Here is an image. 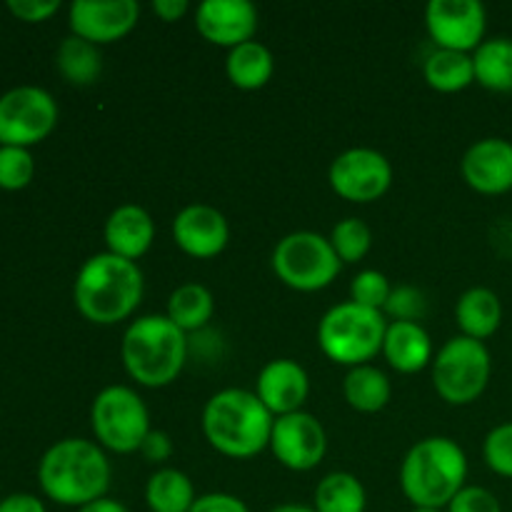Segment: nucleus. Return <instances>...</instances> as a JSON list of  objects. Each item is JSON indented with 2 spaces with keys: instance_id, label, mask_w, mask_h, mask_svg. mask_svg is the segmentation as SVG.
I'll use <instances>...</instances> for the list:
<instances>
[{
  "instance_id": "1",
  "label": "nucleus",
  "mask_w": 512,
  "mask_h": 512,
  "mask_svg": "<svg viewBox=\"0 0 512 512\" xmlns=\"http://www.w3.org/2000/svg\"><path fill=\"white\" fill-rule=\"evenodd\" d=\"M143 270L133 260L98 253L80 265L75 275V308L88 323L118 325L138 310L143 300Z\"/></svg>"
},
{
  "instance_id": "2",
  "label": "nucleus",
  "mask_w": 512,
  "mask_h": 512,
  "mask_svg": "<svg viewBox=\"0 0 512 512\" xmlns=\"http://www.w3.org/2000/svg\"><path fill=\"white\" fill-rule=\"evenodd\" d=\"M110 475L113 470L105 450L85 438L58 440L45 450L38 465L43 493L53 503L78 510L108 495Z\"/></svg>"
},
{
  "instance_id": "3",
  "label": "nucleus",
  "mask_w": 512,
  "mask_h": 512,
  "mask_svg": "<svg viewBox=\"0 0 512 512\" xmlns=\"http://www.w3.org/2000/svg\"><path fill=\"white\" fill-rule=\"evenodd\" d=\"M273 413L255 390L225 388L210 395L203 408V435L213 450L233 460H248L270 448Z\"/></svg>"
},
{
  "instance_id": "4",
  "label": "nucleus",
  "mask_w": 512,
  "mask_h": 512,
  "mask_svg": "<svg viewBox=\"0 0 512 512\" xmlns=\"http://www.w3.org/2000/svg\"><path fill=\"white\" fill-rule=\"evenodd\" d=\"M468 455L445 435L418 440L400 463V490L413 508L445 510L465 488Z\"/></svg>"
},
{
  "instance_id": "5",
  "label": "nucleus",
  "mask_w": 512,
  "mask_h": 512,
  "mask_svg": "<svg viewBox=\"0 0 512 512\" xmlns=\"http://www.w3.org/2000/svg\"><path fill=\"white\" fill-rule=\"evenodd\" d=\"M120 360L125 373L143 388H168L188 360V333L168 315H143L125 328Z\"/></svg>"
},
{
  "instance_id": "6",
  "label": "nucleus",
  "mask_w": 512,
  "mask_h": 512,
  "mask_svg": "<svg viewBox=\"0 0 512 512\" xmlns=\"http://www.w3.org/2000/svg\"><path fill=\"white\" fill-rule=\"evenodd\" d=\"M388 320L380 310L363 308L353 300L333 305L318 323V345L335 365H368L383 353Z\"/></svg>"
},
{
  "instance_id": "7",
  "label": "nucleus",
  "mask_w": 512,
  "mask_h": 512,
  "mask_svg": "<svg viewBox=\"0 0 512 512\" xmlns=\"http://www.w3.org/2000/svg\"><path fill=\"white\" fill-rule=\"evenodd\" d=\"M90 428L100 448L118 455L140 453V445L153 430L148 405L128 385H108L95 395Z\"/></svg>"
},
{
  "instance_id": "8",
  "label": "nucleus",
  "mask_w": 512,
  "mask_h": 512,
  "mask_svg": "<svg viewBox=\"0 0 512 512\" xmlns=\"http://www.w3.org/2000/svg\"><path fill=\"white\" fill-rule=\"evenodd\" d=\"M343 263L330 238L313 230H295L278 240L273 250V273L283 285L298 293H318L333 285Z\"/></svg>"
},
{
  "instance_id": "9",
  "label": "nucleus",
  "mask_w": 512,
  "mask_h": 512,
  "mask_svg": "<svg viewBox=\"0 0 512 512\" xmlns=\"http://www.w3.org/2000/svg\"><path fill=\"white\" fill-rule=\"evenodd\" d=\"M493 375V358L480 340L455 335L433 358V388L448 405L475 403Z\"/></svg>"
},
{
  "instance_id": "10",
  "label": "nucleus",
  "mask_w": 512,
  "mask_h": 512,
  "mask_svg": "<svg viewBox=\"0 0 512 512\" xmlns=\"http://www.w3.org/2000/svg\"><path fill=\"white\" fill-rule=\"evenodd\" d=\"M58 103L38 85H20L0 98V145L30 148L53 133Z\"/></svg>"
},
{
  "instance_id": "11",
  "label": "nucleus",
  "mask_w": 512,
  "mask_h": 512,
  "mask_svg": "<svg viewBox=\"0 0 512 512\" xmlns=\"http://www.w3.org/2000/svg\"><path fill=\"white\" fill-rule=\"evenodd\" d=\"M328 183L348 203H373L393 185V165L380 150L350 148L330 163Z\"/></svg>"
},
{
  "instance_id": "12",
  "label": "nucleus",
  "mask_w": 512,
  "mask_h": 512,
  "mask_svg": "<svg viewBox=\"0 0 512 512\" xmlns=\"http://www.w3.org/2000/svg\"><path fill=\"white\" fill-rule=\"evenodd\" d=\"M425 28L435 48L473 55L485 40L488 13L480 0H430Z\"/></svg>"
},
{
  "instance_id": "13",
  "label": "nucleus",
  "mask_w": 512,
  "mask_h": 512,
  "mask_svg": "<svg viewBox=\"0 0 512 512\" xmlns=\"http://www.w3.org/2000/svg\"><path fill=\"white\" fill-rule=\"evenodd\" d=\"M270 450L283 468L293 473H310L328 453V433L313 413L298 410L275 418Z\"/></svg>"
},
{
  "instance_id": "14",
  "label": "nucleus",
  "mask_w": 512,
  "mask_h": 512,
  "mask_svg": "<svg viewBox=\"0 0 512 512\" xmlns=\"http://www.w3.org/2000/svg\"><path fill=\"white\" fill-rule=\"evenodd\" d=\"M135 0H75L68 10L70 30L93 45H110L130 35L138 25Z\"/></svg>"
},
{
  "instance_id": "15",
  "label": "nucleus",
  "mask_w": 512,
  "mask_h": 512,
  "mask_svg": "<svg viewBox=\"0 0 512 512\" xmlns=\"http://www.w3.org/2000/svg\"><path fill=\"white\" fill-rule=\"evenodd\" d=\"M258 8L250 0H203L195 10V28L218 48H238L255 40L258 33Z\"/></svg>"
},
{
  "instance_id": "16",
  "label": "nucleus",
  "mask_w": 512,
  "mask_h": 512,
  "mask_svg": "<svg viewBox=\"0 0 512 512\" xmlns=\"http://www.w3.org/2000/svg\"><path fill=\"white\" fill-rule=\"evenodd\" d=\"M173 240L185 255L195 260L218 258L230 240L228 218L205 203L185 205L173 218Z\"/></svg>"
},
{
  "instance_id": "17",
  "label": "nucleus",
  "mask_w": 512,
  "mask_h": 512,
  "mask_svg": "<svg viewBox=\"0 0 512 512\" xmlns=\"http://www.w3.org/2000/svg\"><path fill=\"white\" fill-rule=\"evenodd\" d=\"M463 180L480 195H505L512 190V143L483 138L465 150L460 160Z\"/></svg>"
},
{
  "instance_id": "18",
  "label": "nucleus",
  "mask_w": 512,
  "mask_h": 512,
  "mask_svg": "<svg viewBox=\"0 0 512 512\" xmlns=\"http://www.w3.org/2000/svg\"><path fill=\"white\" fill-rule=\"evenodd\" d=\"M255 395L273 413V418L303 410L310 395V378L300 363L290 358L270 360L260 368L255 380Z\"/></svg>"
},
{
  "instance_id": "19",
  "label": "nucleus",
  "mask_w": 512,
  "mask_h": 512,
  "mask_svg": "<svg viewBox=\"0 0 512 512\" xmlns=\"http://www.w3.org/2000/svg\"><path fill=\"white\" fill-rule=\"evenodd\" d=\"M103 238L108 245V253L138 263L153 245L155 223L148 210L140 208V205H118L105 220Z\"/></svg>"
},
{
  "instance_id": "20",
  "label": "nucleus",
  "mask_w": 512,
  "mask_h": 512,
  "mask_svg": "<svg viewBox=\"0 0 512 512\" xmlns=\"http://www.w3.org/2000/svg\"><path fill=\"white\" fill-rule=\"evenodd\" d=\"M383 358L393 370L413 375L433 365L435 350L428 330L420 323L408 320H390L383 340Z\"/></svg>"
},
{
  "instance_id": "21",
  "label": "nucleus",
  "mask_w": 512,
  "mask_h": 512,
  "mask_svg": "<svg viewBox=\"0 0 512 512\" xmlns=\"http://www.w3.org/2000/svg\"><path fill=\"white\" fill-rule=\"evenodd\" d=\"M455 323H458L460 335L485 343L493 338L503 325V303L498 293L490 288H468L455 303Z\"/></svg>"
},
{
  "instance_id": "22",
  "label": "nucleus",
  "mask_w": 512,
  "mask_h": 512,
  "mask_svg": "<svg viewBox=\"0 0 512 512\" xmlns=\"http://www.w3.org/2000/svg\"><path fill=\"white\" fill-rule=\"evenodd\" d=\"M225 73H228V80L238 90H260L273 78L275 58L268 45L258 43V40H248V43L228 50Z\"/></svg>"
},
{
  "instance_id": "23",
  "label": "nucleus",
  "mask_w": 512,
  "mask_h": 512,
  "mask_svg": "<svg viewBox=\"0 0 512 512\" xmlns=\"http://www.w3.org/2000/svg\"><path fill=\"white\" fill-rule=\"evenodd\" d=\"M343 395L350 408L358 410V413L373 415L388 408L390 398H393V383L373 363L358 365V368H350L348 375H345Z\"/></svg>"
},
{
  "instance_id": "24",
  "label": "nucleus",
  "mask_w": 512,
  "mask_h": 512,
  "mask_svg": "<svg viewBox=\"0 0 512 512\" xmlns=\"http://www.w3.org/2000/svg\"><path fill=\"white\" fill-rule=\"evenodd\" d=\"M195 500L198 495L193 480L178 468L155 470L145 485V503L150 512H190Z\"/></svg>"
},
{
  "instance_id": "25",
  "label": "nucleus",
  "mask_w": 512,
  "mask_h": 512,
  "mask_svg": "<svg viewBox=\"0 0 512 512\" xmlns=\"http://www.w3.org/2000/svg\"><path fill=\"white\" fill-rule=\"evenodd\" d=\"M423 75L425 83L438 90V93H460V90L475 83L473 55L435 48L425 58Z\"/></svg>"
},
{
  "instance_id": "26",
  "label": "nucleus",
  "mask_w": 512,
  "mask_h": 512,
  "mask_svg": "<svg viewBox=\"0 0 512 512\" xmlns=\"http://www.w3.org/2000/svg\"><path fill=\"white\" fill-rule=\"evenodd\" d=\"M475 83L493 93H512V38H488L473 53Z\"/></svg>"
},
{
  "instance_id": "27",
  "label": "nucleus",
  "mask_w": 512,
  "mask_h": 512,
  "mask_svg": "<svg viewBox=\"0 0 512 512\" xmlns=\"http://www.w3.org/2000/svg\"><path fill=\"white\" fill-rule=\"evenodd\" d=\"M368 493L353 473L335 470L318 483L313 495L315 512H365Z\"/></svg>"
},
{
  "instance_id": "28",
  "label": "nucleus",
  "mask_w": 512,
  "mask_h": 512,
  "mask_svg": "<svg viewBox=\"0 0 512 512\" xmlns=\"http://www.w3.org/2000/svg\"><path fill=\"white\" fill-rule=\"evenodd\" d=\"M215 298L205 285L185 283L175 288L168 298V318L178 325L183 333L203 330L213 320Z\"/></svg>"
},
{
  "instance_id": "29",
  "label": "nucleus",
  "mask_w": 512,
  "mask_h": 512,
  "mask_svg": "<svg viewBox=\"0 0 512 512\" xmlns=\"http://www.w3.org/2000/svg\"><path fill=\"white\" fill-rule=\"evenodd\" d=\"M55 65H58L60 75L73 85H93L103 73V55H100L98 45L88 43V40L78 38L70 33L63 38L55 53Z\"/></svg>"
},
{
  "instance_id": "30",
  "label": "nucleus",
  "mask_w": 512,
  "mask_h": 512,
  "mask_svg": "<svg viewBox=\"0 0 512 512\" xmlns=\"http://www.w3.org/2000/svg\"><path fill=\"white\" fill-rule=\"evenodd\" d=\"M330 245H333L340 263L353 265L360 263L370 253V248H373V233H370L365 220L343 218L335 223L333 233H330Z\"/></svg>"
},
{
  "instance_id": "31",
  "label": "nucleus",
  "mask_w": 512,
  "mask_h": 512,
  "mask_svg": "<svg viewBox=\"0 0 512 512\" xmlns=\"http://www.w3.org/2000/svg\"><path fill=\"white\" fill-rule=\"evenodd\" d=\"M390 293H393V285H390V280L380 270H360L350 280V300L355 305H363V308L380 310L383 313Z\"/></svg>"
},
{
  "instance_id": "32",
  "label": "nucleus",
  "mask_w": 512,
  "mask_h": 512,
  "mask_svg": "<svg viewBox=\"0 0 512 512\" xmlns=\"http://www.w3.org/2000/svg\"><path fill=\"white\" fill-rule=\"evenodd\" d=\"M35 163L28 148L0 145V188L20 190L33 180Z\"/></svg>"
},
{
  "instance_id": "33",
  "label": "nucleus",
  "mask_w": 512,
  "mask_h": 512,
  "mask_svg": "<svg viewBox=\"0 0 512 512\" xmlns=\"http://www.w3.org/2000/svg\"><path fill=\"white\" fill-rule=\"evenodd\" d=\"M483 460L495 475L512 480V420L500 423L485 435Z\"/></svg>"
},
{
  "instance_id": "34",
  "label": "nucleus",
  "mask_w": 512,
  "mask_h": 512,
  "mask_svg": "<svg viewBox=\"0 0 512 512\" xmlns=\"http://www.w3.org/2000/svg\"><path fill=\"white\" fill-rule=\"evenodd\" d=\"M425 295L420 293L413 285H398L390 293L388 303H385L383 315L388 313L393 320H408V323H420V318L425 315Z\"/></svg>"
},
{
  "instance_id": "35",
  "label": "nucleus",
  "mask_w": 512,
  "mask_h": 512,
  "mask_svg": "<svg viewBox=\"0 0 512 512\" xmlns=\"http://www.w3.org/2000/svg\"><path fill=\"white\" fill-rule=\"evenodd\" d=\"M445 512H503L498 495L490 493L488 488H480V485H465Z\"/></svg>"
},
{
  "instance_id": "36",
  "label": "nucleus",
  "mask_w": 512,
  "mask_h": 512,
  "mask_svg": "<svg viewBox=\"0 0 512 512\" xmlns=\"http://www.w3.org/2000/svg\"><path fill=\"white\" fill-rule=\"evenodd\" d=\"M8 10L25 23H40L60 10L58 0H8Z\"/></svg>"
},
{
  "instance_id": "37",
  "label": "nucleus",
  "mask_w": 512,
  "mask_h": 512,
  "mask_svg": "<svg viewBox=\"0 0 512 512\" xmlns=\"http://www.w3.org/2000/svg\"><path fill=\"white\" fill-rule=\"evenodd\" d=\"M190 512H250V508L233 493H205L198 495Z\"/></svg>"
},
{
  "instance_id": "38",
  "label": "nucleus",
  "mask_w": 512,
  "mask_h": 512,
  "mask_svg": "<svg viewBox=\"0 0 512 512\" xmlns=\"http://www.w3.org/2000/svg\"><path fill=\"white\" fill-rule=\"evenodd\" d=\"M140 455H143L148 463H165V460H170V455H173V440H170V435L163 433V430H150L148 438L140 445Z\"/></svg>"
},
{
  "instance_id": "39",
  "label": "nucleus",
  "mask_w": 512,
  "mask_h": 512,
  "mask_svg": "<svg viewBox=\"0 0 512 512\" xmlns=\"http://www.w3.org/2000/svg\"><path fill=\"white\" fill-rule=\"evenodd\" d=\"M0 512H45L43 500L30 493H15L0 500Z\"/></svg>"
},
{
  "instance_id": "40",
  "label": "nucleus",
  "mask_w": 512,
  "mask_h": 512,
  "mask_svg": "<svg viewBox=\"0 0 512 512\" xmlns=\"http://www.w3.org/2000/svg\"><path fill=\"white\" fill-rule=\"evenodd\" d=\"M190 3L188 0H153V13L165 23H175L183 15H188Z\"/></svg>"
},
{
  "instance_id": "41",
  "label": "nucleus",
  "mask_w": 512,
  "mask_h": 512,
  "mask_svg": "<svg viewBox=\"0 0 512 512\" xmlns=\"http://www.w3.org/2000/svg\"><path fill=\"white\" fill-rule=\"evenodd\" d=\"M78 512H128V508H125L123 503H118V500H113V498H108V495H105V498H100V500H95V503L85 505V508H80Z\"/></svg>"
},
{
  "instance_id": "42",
  "label": "nucleus",
  "mask_w": 512,
  "mask_h": 512,
  "mask_svg": "<svg viewBox=\"0 0 512 512\" xmlns=\"http://www.w3.org/2000/svg\"><path fill=\"white\" fill-rule=\"evenodd\" d=\"M270 512H315L313 508H308V505H298V503H283L278 505V508H273Z\"/></svg>"
},
{
  "instance_id": "43",
  "label": "nucleus",
  "mask_w": 512,
  "mask_h": 512,
  "mask_svg": "<svg viewBox=\"0 0 512 512\" xmlns=\"http://www.w3.org/2000/svg\"><path fill=\"white\" fill-rule=\"evenodd\" d=\"M413 512H445V510H428V508H415Z\"/></svg>"
}]
</instances>
